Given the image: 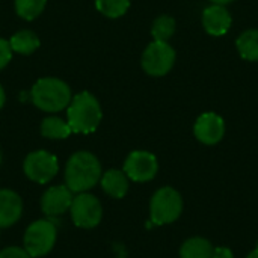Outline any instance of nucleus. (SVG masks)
Wrapping results in <instances>:
<instances>
[{"label": "nucleus", "mask_w": 258, "mask_h": 258, "mask_svg": "<svg viewBox=\"0 0 258 258\" xmlns=\"http://www.w3.org/2000/svg\"><path fill=\"white\" fill-rule=\"evenodd\" d=\"M101 165L89 151L74 153L65 166V186L76 194L92 189L101 178Z\"/></svg>", "instance_id": "f257e3e1"}, {"label": "nucleus", "mask_w": 258, "mask_h": 258, "mask_svg": "<svg viewBox=\"0 0 258 258\" xmlns=\"http://www.w3.org/2000/svg\"><path fill=\"white\" fill-rule=\"evenodd\" d=\"M67 118L73 133H92L101 122V106L91 92H80L71 98L67 107Z\"/></svg>", "instance_id": "f03ea898"}, {"label": "nucleus", "mask_w": 258, "mask_h": 258, "mask_svg": "<svg viewBox=\"0 0 258 258\" xmlns=\"http://www.w3.org/2000/svg\"><path fill=\"white\" fill-rule=\"evenodd\" d=\"M30 97L38 109L54 113L68 107L73 94L63 80L56 77H44L33 85Z\"/></svg>", "instance_id": "7ed1b4c3"}, {"label": "nucleus", "mask_w": 258, "mask_h": 258, "mask_svg": "<svg viewBox=\"0 0 258 258\" xmlns=\"http://www.w3.org/2000/svg\"><path fill=\"white\" fill-rule=\"evenodd\" d=\"M175 57H177L175 50L169 42L153 41L144 50L141 65L148 76L163 77L172 70L175 63Z\"/></svg>", "instance_id": "20e7f679"}, {"label": "nucleus", "mask_w": 258, "mask_h": 258, "mask_svg": "<svg viewBox=\"0 0 258 258\" xmlns=\"http://www.w3.org/2000/svg\"><path fill=\"white\" fill-rule=\"evenodd\" d=\"M56 225L47 219L32 222L24 233V249L32 258L47 255L56 243Z\"/></svg>", "instance_id": "39448f33"}, {"label": "nucleus", "mask_w": 258, "mask_h": 258, "mask_svg": "<svg viewBox=\"0 0 258 258\" xmlns=\"http://www.w3.org/2000/svg\"><path fill=\"white\" fill-rule=\"evenodd\" d=\"M183 210V200L180 194L172 187H162L159 189L150 204L151 212V222L156 225L171 224L181 215Z\"/></svg>", "instance_id": "423d86ee"}, {"label": "nucleus", "mask_w": 258, "mask_h": 258, "mask_svg": "<svg viewBox=\"0 0 258 258\" xmlns=\"http://www.w3.org/2000/svg\"><path fill=\"white\" fill-rule=\"evenodd\" d=\"M70 213L76 227L89 230L100 224L103 216V207L94 195L82 192L76 198H73Z\"/></svg>", "instance_id": "0eeeda50"}, {"label": "nucleus", "mask_w": 258, "mask_h": 258, "mask_svg": "<svg viewBox=\"0 0 258 258\" xmlns=\"http://www.w3.org/2000/svg\"><path fill=\"white\" fill-rule=\"evenodd\" d=\"M23 169L27 178H30L32 181L45 184L50 180H53L54 175L57 174L59 163H57V159L51 153L38 150V151H32L30 154H27L23 163Z\"/></svg>", "instance_id": "6e6552de"}, {"label": "nucleus", "mask_w": 258, "mask_h": 258, "mask_svg": "<svg viewBox=\"0 0 258 258\" xmlns=\"http://www.w3.org/2000/svg\"><path fill=\"white\" fill-rule=\"evenodd\" d=\"M159 163L154 154L148 151H133L128 154L124 163L125 175L138 183L150 181L156 177Z\"/></svg>", "instance_id": "1a4fd4ad"}, {"label": "nucleus", "mask_w": 258, "mask_h": 258, "mask_svg": "<svg viewBox=\"0 0 258 258\" xmlns=\"http://www.w3.org/2000/svg\"><path fill=\"white\" fill-rule=\"evenodd\" d=\"M194 135L204 145H216L224 139L225 121L221 115L215 112H206L197 118Z\"/></svg>", "instance_id": "9d476101"}, {"label": "nucleus", "mask_w": 258, "mask_h": 258, "mask_svg": "<svg viewBox=\"0 0 258 258\" xmlns=\"http://www.w3.org/2000/svg\"><path fill=\"white\" fill-rule=\"evenodd\" d=\"M201 23H203L204 30L210 36H224L231 29L233 17L230 11L227 9V6L212 3L203 11Z\"/></svg>", "instance_id": "9b49d317"}, {"label": "nucleus", "mask_w": 258, "mask_h": 258, "mask_svg": "<svg viewBox=\"0 0 258 258\" xmlns=\"http://www.w3.org/2000/svg\"><path fill=\"white\" fill-rule=\"evenodd\" d=\"M73 192L67 186H53L41 198V209L47 216H59L70 210Z\"/></svg>", "instance_id": "f8f14e48"}, {"label": "nucleus", "mask_w": 258, "mask_h": 258, "mask_svg": "<svg viewBox=\"0 0 258 258\" xmlns=\"http://www.w3.org/2000/svg\"><path fill=\"white\" fill-rule=\"evenodd\" d=\"M23 213V201L18 194L9 189L0 190V228H8L18 222Z\"/></svg>", "instance_id": "ddd939ff"}, {"label": "nucleus", "mask_w": 258, "mask_h": 258, "mask_svg": "<svg viewBox=\"0 0 258 258\" xmlns=\"http://www.w3.org/2000/svg\"><path fill=\"white\" fill-rule=\"evenodd\" d=\"M101 187L112 198H122L128 190V177L124 171L110 169L101 175Z\"/></svg>", "instance_id": "4468645a"}, {"label": "nucleus", "mask_w": 258, "mask_h": 258, "mask_svg": "<svg viewBox=\"0 0 258 258\" xmlns=\"http://www.w3.org/2000/svg\"><path fill=\"white\" fill-rule=\"evenodd\" d=\"M239 54L249 62H258V29H248L236 39Z\"/></svg>", "instance_id": "2eb2a0df"}, {"label": "nucleus", "mask_w": 258, "mask_h": 258, "mask_svg": "<svg viewBox=\"0 0 258 258\" xmlns=\"http://www.w3.org/2000/svg\"><path fill=\"white\" fill-rule=\"evenodd\" d=\"M11 50L18 54H30L39 48V38L32 30H20L9 39Z\"/></svg>", "instance_id": "dca6fc26"}, {"label": "nucleus", "mask_w": 258, "mask_h": 258, "mask_svg": "<svg viewBox=\"0 0 258 258\" xmlns=\"http://www.w3.org/2000/svg\"><path fill=\"white\" fill-rule=\"evenodd\" d=\"M213 246L203 237H194L183 243L180 249L181 258H212Z\"/></svg>", "instance_id": "f3484780"}, {"label": "nucleus", "mask_w": 258, "mask_h": 258, "mask_svg": "<svg viewBox=\"0 0 258 258\" xmlns=\"http://www.w3.org/2000/svg\"><path fill=\"white\" fill-rule=\"evenodd\" d=\"M41 133L47 139H65L73 133V130L67 121L57 116H48L41 124Z\"/></svg>", "instance_id": "a211bd4d"}, {"label": "nucleus", "mask_w": 258, "mask_h": 258, "mask_svg": "<svg viewBox=\"0 0 258 258\" xmlns=\"http://www.w3.org/2000/svg\"><path fill=\"white\" fill-rule=\"evenodd\" d=\"M175 18L171 15H159L151 26V35L154 38V41H163V42H169V39L174 36L175 33Z\"/></svg>", "instance_id": "6ab92c4d"}, {"label": "nucleus", "mask_w": 258, "mask_h": 258, "mask_svg": "<svg viewBox=\"0 0 258 258\" xmlns=\"http://www.w3.org/2000/svg\"><path fill=\"white\" fill-rule=\"evenodd\" d=\"M47 0H15V12L23 20L32 21L42 14Z\"/></svg>", "instance_id": "aec40b11"}, {"label": "nucleus", "mask_w": 258, "mask_h": 258, "mask_svg": "<svg viewBox=\"0 0 258 258\" xmlns=\"http://www.w3.org/2000/svg\"><path fill=\"white\" fill-rule=\"evenodd\" d=\"M95 6L103 15L109 18H118L128 11L130 0H95Z\"/></svg>", "instance_id": "412c9836"}, {"label": "nucleus", "mask_w": 258, "mask_h": 258, "mask_svg": "<svg viewBox=\"0 0 258 258\" xmlns=\"http://www.w3.org/2000/svg\"><path fill=\"white\" fill-rule=\"evenodd\" d=\"M11 56H12V50H11L9 41L0 38V70H3L9 63Z\"/></svg>", "instance_id": "4be33fe9"}, {"label": "nucleus", "mask_w": 258, "mask_h": 258, "mask_svg": "<svg viewBox=\"0 0 258 258\" xmlns=\"http://www.w3.org/2000/svg\"><path fill=\"white\" fill-rule=\"evenodd\" d=\"M0 258H32L29 255V252L24 248H18V246H9L5 248L3 251H0Z\"/></svg>", "instance_id": "5701e85b"}, {"label": "nucleus", "mask_w": 258, "mask_h": 258, "mask_svg": "<svg viewBox=\"0 0 258 258\" xmlns=\"http://www.w3.org/2000/svg\"><path fill=\"white\" fill-rule=\"evenodd\" d=\"M212 258H234V255H233V251L230 248L219 246V248H213Z\"/></svg>", "instance_id": "b1692460"}, {"label": "nucleus", "mask_w": 258, "mask_h": 258, "mask_svg": "<svg viewBox=\"0 0 258 258\" xmlns=\"http://www.w3.org/2000/svg\"><path fill=\"white\" fill-rule=\"evenodd\" d=\"M5 101H6V94H5V89H3V86L0 85V109L3 107Z\"/></svg>", "instance_id": "393cba45"}, {"label": "nucleus", "mask_w": 258, "mask_h": 258, "mask_svg": "<svg viewBox=\"0 0 258 258\" xmlns=\"http://www.w3.org/2000/svg\"><path fill=\"white\" fill-rule=\"evenodd\" d=\"M212 3H216V5H224V6H227L228 3H231V2H234V0H210Z\"/></svg>", "instance_id": "a878e982"}, {"label": "nucleus", "mask_w": 258, "mask_h": 258, "mask_svg": "<svg viewBox=\"0 0 258 258\" xmlns=\"http://www.w3.org/2000/svg\"><path fill=\"white\" fill-rule=\"evenodd\" d=\"M246 258H258V246L257 248H255V249H254V251H252V252H251V254H249V255H248V257Z\"/></svg>", "instance_id": "bb28decb"}, {"label": "nucleus", "mask_w": 258, "mask_h": 258, "mask_svg": "<svg viewBox=\"0 0 258 258\" xmlns=\"http://www.w3.org/2000/svg\"><path fill=\"white\" fill-rule=\"evenodd\" d=\"M0 163H2V153H0Z\"/></svg>", "instance_id": "cd10ccee"}]
</instances>
